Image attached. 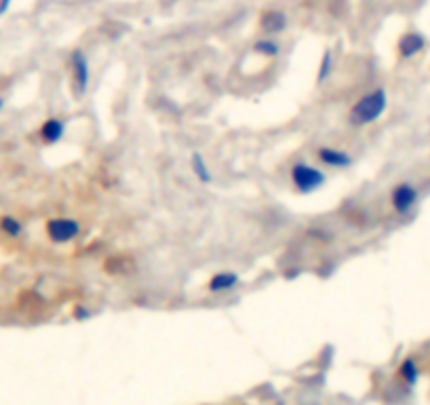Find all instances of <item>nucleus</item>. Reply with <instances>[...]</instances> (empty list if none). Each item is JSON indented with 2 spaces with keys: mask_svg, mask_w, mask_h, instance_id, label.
Returning a JSON list of instances; mask_svg holds the SVG:
<instances>
[{
  "mask_svg": "<svg viewBox=\"0 0 430 405\" xmlns=\"http://www.w3.org/2000/svg\"><path fill=\"white\" fill-rule=\"evenodd\" d=\"M45 232L51 243H55V245H66V243H72L74 238L80 236L83 226H80V222L74 218H51V220H47Z\"/></svg>",
  "mask_w": 430,
  "mask_h": 405,
  "instance_id": "7ed1b4c3",
  "label": "nucleus"
},
{
  "mask_svg": "<svg viewBox=\"0 0 430 405\" xmlns=\"http://www.w3.org/2000/svg\"><path fill=\"white\" fill-rule=\"evenodd\" d=\"M333 51L331 49H325V53H322L320 58V64H318V70H316V85H322L327 83L329 76L333 74Z\"/></svg>",
  "mask_w": 430,
  "mask_h": 405,
  "instance_id": "ddd939ff",
  "label": "nucleus"
},
{
  "mask_svg": "<svg viewBox=\"0 0 430 405\" xmlns=\"http://www.w3.org/2000/svg\"><path fill=\"white\" fill-rule=\"evenodd\" d=\"M289 25V17L285 11H279V9H270V11H264L260 15V30L266 34V36H277V34H283Z\"/></svg>",
  "mask_w": 430,
  "mask_h": 405,
  "instance_id": "0eeeda50",
  "label": "nucleus"
},
{
  "mask_svg": "<svg viewBox=\"0 0 430 405\" xmlns=\"http://www.w3.org/2000/svg\"><path fill=\"white\" fill-rule=\"evenodd\" d=\"M0 230H3L7 236L17 238L23 232V224H21V220L15 218V215H3V218H0Z\"/></svg>",
  "mask_w": 430,
  "mask_h": 405,
  "instance_id": "2eb2a0df",
  "label": "nucleus"
},
{
  "mask_svg": "<svg viewBox=\"0 0 430 405\" xmlns=\"http://www.w3.org/2000/svg\"><path fill=\"white\" fill-rule=\"evenodd\" d=\"M70 66H72V85H74V95L83 97L89 89L91 83V68H89V60L85 56V51H72L70 58Z\"/></svg>",
  "mask_w": 430,
  "mask_h": 405,
  "instance_id": "39448f33",
  "label": "nucleus"
},
{
  "mask_svg": "<svg viewBox=\"0 0 430 405\" xmlns=\"http://www.w3.org/2000/svg\"><path fill=\"white\" fill-rule=\"evenodd\" d=\"M76 317H78V319H87V317H89V310L78 308V310H76Z\"/></svg>",
  "mask_w": 430,
  "mask_h": 405,
  "instance_id": "f3484780",
  "label": "nucleus"
},
{
  "mask_svg": "<svg viewBox=\"0 0 430 405\" xmlns=\"http://www.w3.org/2000/svg\"><path fill=\"white\" fill-rule=\"evenodd\" d=\"M38 135H40L42 144H47V146H53V144L62 142V140H64V135H66V121H62L60 116H51V119H47V121L40 125Z\"/></svg>",
  "mask_w": 430,
  "mask_h": 405,
  "instance_id": "1a4fd4ad",
  "label": "nucleus"
},
{
  "mask_svg": "<svg viewBox=\"0 0 430 405\" xmlns=\"http://www.w3.org/2000/svg\"><path fill=\"white\" fill-rule=\"evenodd\" d=\"M316 158H318L320 165H325L329 169H348L355 163V158L351 156V152L340 150V148H331V146L316 148Z\"/></svg>",
  "mask_w": 430,
  "mask_h": 405,
  "instance_id": "423d86ee",
  "label": "nucleus"
},
{
  "mask_svg": "<svg viewBox=\"0 0 430 405\" xmlns=\"http://www.w3.org/2000/svg\"><path fill=\"white\" fill-rule=\"evenodd\" d=\"M426 49V38L422 32H405L399 38L396 51L401 60H412Z\"/></svg>",
  "mask_w": 430,
  "mask_h": 405,
  "instance_id": "6e6552de",
  "label": "nucleus"
},
{
  "mask_svg": "<svg viewBox=\"0 0 430 405\" xmlns=\"http://www.w3.org/2000/svg\"><path fill=\"white\" fill-rule=\"evenodd\" d=\"M388 108V93L384 87H375L373 91L361 95L348 112V123L353 127H365L378 121Z\"/></svg>",
  "mask_w": 430,
  "mask_h": 405,
  "instance_id": "f257e3e1",
  "label": "nucleus"
},
{
  "mask_svg": "<svg viewBox=\"0 0 430 405\" xmlns=\"http://www.w3.org/2000/svg\"><path fill=\"white\" fill-rule=\"evenodd\" d=\"M11 5H13V0H0V15H5Z\"/></svg>",
  "mask_w": 430,
  "mask_h": 405,
  "instance_id": "dca6fc26",
  "label": "nucleus"
},
{
  "mask_svg": "<svg viewBox=\"0 0 430 405\" xmlns=\"http://www.w3.org/2000/svg\"><path fill=\"white\" fill-rule=\"evenodd\" d=\"M327 182V175L316 165H310L306 160H300L291 167V184L300 195H312Z\"/></svg>",
  "mask_w": 430,
  "mask_h": 405,
  "instance_id": "f03ea898",
  "label": "nucleus"
},
{
  "mask_svg": "<svg viewBox=\"0 0 430 405\" xmlns=\"http://www.w3.org/2000/svg\"><path fill=\"white\" fill-rule=\"evenodd\" d=\"M190 165H192V173L197 175V180L201 184H211L213 182V175H211V169L207 165V160L201 152H194L192 158H190Z\"/></svg>",
  "mask_w": 430,
  "mask_h": 405,
  "instance_id": "f8f14e48",
  "label": "nucleus"
},
{
  "mask_svg": "<svg viewBox=\"0 0 430 405\" xmlns=\"http://www.w3.org/2000/svg\"><path fill=\"white\" fill-rule=\"evenodd\" d=\"M240 283V277L234 270H222V273H215L209 283H207V291L211 293H226V291H232L236 289Z\"/></svg>",
  "mask_w": 430,
  "mask_h": 405,
  "instance_id": "9d476101",
  "label": "nucleus"
},
{
  "mask_svg": "<svg viewBox=\"0 0 430 405\" xmlns=\"http://www.w3.org/2000/svg\"><path fill=\"white\" fill-rule=\"evenodd\" d=\"M399 376L403 378V380H405V384L412 389V386H416V382H418V378H420V369H418V363H416V359L414 357H407L405 361L401 363V367H399Z\"/></svg>",
  "mask_w": 430,
  "mask_h": 405,
  "instance_id": "4468645a",
  "label": "nucleus"
},
{
  "mask_svg": "<svg viewBox=\"0 0 430 405\" xmlns=\"http://www.w3.org/2000/svg\"><path fill=\"white\" fill-rule=\"evenodd\" d=\"M5 108V97H0V110Z\"/></svg>",
  "mask_w": 430,
  "mask_h": 405,
  "instance_id": "a211bd4d",
  "label": "nucleus"
},
{
  "mask_svg": "<svg viewBox=\"0 0 430 405\" xmlns=\"http://www.w3.org/2000/svg\"><path fill=\"white\" fill-rule=\"evenodd\" d=\"M420 201L418 186L412 182H399L390 193V205L399 215H409Z\"/></svg>",
  "mask_w": 430,
  "mask_h": 405,
  "instance_id": "20e7f679",
  "label": "nucleus"
},
{
  "mask_svg": "<svg viewBox=\"0 0 430 405\" xmlns=\"http://www.w3.org/2000/svg\"><path fill=\"white\" fill-rule=\"evenodd\" d=\"M251 51L255 53V56H262V58H279L281 56V45L270 36H264V38L253 42Z\"/></svg>",
  "mask_w": 430,
  "mask_h": 405,
  "instance_id": "9b49d317",
  "label": "nucleus"
}]
</instances>
